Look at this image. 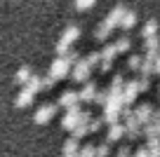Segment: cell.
<instances>
[{
  "label": "cell",
  "instance_id": "cell-28",
  "mask_svg": "<svg viewBox=\"0 0 160 157\" xmlns=\"http://www.w3.org/2000/svg\"><path fill=\"white\" fill-rule=\"evenodd\" d=\"M92 101H94L97 106H106V101H108V92H99V89H97V94H94Z\"/></svg>",
  "mask_w": 160,
  "mask_h": 157
},
{
  "label": "cell",
  "instance_id": "cell-9",
  "mask_svg": "<svg viewBox=\"0 0 160 157\" xmlns=\"http://www.w3.org/2000/svg\"><path fill=\"white\" fill-rule=\"evenodd\" d=\"M122 87H125V78L122 75H113V80H111V87L106 89L108 92V98H118V96H122Z\"/></svg>",
  "mask_w": 160,
  "mask_h": 157
},
{
  "label": "cell",
  "instance_id": "cell-25",
  "mask_svg": "<svg viewBox=\"0 0 160 157\" xmlns=\"http://www.w3.org/2000/svg\"><path fill=\"white\" fill-rule=\"evenodd\" d=\"M85 61H87V66H90V68H97V66L101 64V56H99V52H90V54L85 56Z\"/></svg>",
  "mask_w": 160,
  "mask_h": 157
},
{
  "label": "cell",
  "instance_id": "cell-7",
  "mask_svg": "<svg viewBox=\"0 0 160 157\" xmlns=\"http://www.w3.org/2000/svg\"><path fill=\"white\" fill-rule=\"evenodd\" d=\"M97 89H99V84H97L94 80H87V82L82 84V89L78 92V101H82V103H90L92 98H94Z\"/></svg>",
  "mask_w": 160,
  "mask_h": 157
},
{
  "label": "cell",
  "instance_id": "cell-1",
  "mask_svg": "<svg viewBox=\"0 0 160 157\" xmlns=\"http://www.w3.org/2000/svg\"><path fill=\"white\" fill-rule=\"evenodd\" d=\"M122 14H125V7H122V5H115L113 10L108 12V17H106V19L101 21L99 26H97V31H94V38L104 42V40L111 35V31L120 26V19H122Z\"/></svg>",
  "mask_w": 160,
  "mask_h": 157
},
{
  "label": "cell",
  "instance_id": "cell-11",
  "mask_svg": "<svg viewBox=\"0 0 160 157\" xmlns=\"http://www.w3.org/2000/svg\"><path fill=\"white\" fill-rule=\"evenodd\" d=\"M59 106L61 108H73V106H80V101H78V92H71V89H66V92H61V96H59Z\"/></svg>",
  "mask_w": 160,
  "mask_h": 157
},
{
  "label": "cell",
  "instance_id": "cell-37",
  "mask_svg": "<svg viewBox=\"0 0 160 157\" xmlns=\"http://www.w3.org/2000/svg\"><path fill=\"white\" fill-rule=\"evenodd\" d=\"M61 157H78V152H64Z\"/></svg>",
  "mask_w": 160,
  "mask_h": 157
},
{
  "label": "cell",
  "instance_id": "cell-10",
  "mask_svg": "<svg viewBox=\"0 0 160 157\" xmlns=\"http://www.w3.org/2000/svg\"><path fill=\"white\" fill-rule=\"evenodd\" d=\"M78 115H80V106H73V108H68V113H66L64 120H61V127H64L66 131H71V129L78 124Z\"/></svg>",
  "mask_w": 160,
  "mask_h": 157
},
{
  "label": "cell",
  "instance_id": "cell-38",
  "mask_svg": "<svg viewBox=\"0 0 160 157\" xmlns=\"http://www.w3.org/2000/svg\"><path fill=\"white\" fill-rule=\"evenodd\" d=\"M153 127H155V131H158V136H160V122H155Z\"/></svg>",
  "mask_w": 160,
  "mask_h": 157
},
{
  "label": "cell",
  "instance_id": "cell-22",
  "mask_svg": "<svg viewBox=\"0 0 160 157\" xmlns=\"http://www.w3.org/2000/svg\"><path fill=\"white\" fill-rule=\"evenodd\" d=\"M113 45H115V52H127V49L132 47V42H130V38H127V35L118 38V42H113Z\"/></svg>",
  "mask_w": 160,
  "mask_h": 157
},
{
  "label": "cell",
  "instance_id": "cell-30",
  "mask_svg": "<svg viewBox=\"0 0 160 157\" xmlns=\"http://www.w3.org/2000/svg\"><path fill=\"white\" fill-rule=\"evenodd\" d=\"M94 2L97 0H75V7H78V10H90Z\"/></svg>",
  "mask_w": 160,
  "mask_h": 157
},
{
  "label": "cell",
  "instance_id": "cell-27",
  "mask_svg": "<svg viewBox=\"0 0 160 157\" xmlns=\"http://www.w3.org/2000/svg\"><path fill=\"white\" fill-rule=\"evenodd\" d=\"M139 66H141V56L139 54H132L130 59H127V68L130 70H139Z\"/></svg>",
  "mask_w": 160,
  "mask_h": 157
},
{
  "label": "cell",
  "instance_id": "cell-21",
  "mask_svg": "<svg viewBox=\"0 0 160 157\" xmlns=\"http://www.w3.org/2000/svg\"><path fill=\"white\" fill-rule=\"evenodd\" d=\"M80 59H82V56H80V52H78V49H68V52H66V56H64V61L71 66V68H73V66L78 64Z\"/></svg>",
  "mask_w": 160,
  "mask_h": 157
},
{
  "label": "cell",
  "instance_id": "cell-32",
  "mask_svg": "<svg viewBox=\"0 0 160 157\" xmlns=\"http://www.w3.org/2000/svg\"><path fill=\"white\" fill-rule=\"evenodd\" d=\"M137 87H139V92H146V89L151 87V80L148 78H139L137 80Z\"/></svg>",
  "mask_w": 160,
  "mask_h": 157
},
{
  "label": "cell",
  "instance_id": "cell-18",
  "mask_svg": "<svg viewBox=\"0 0 160 157\" xmlns=\"http://www.w3.org/2000/svg\"><path fill=\"white\" fill-rule=\"evenodd\" d=\"M146 152H148V157H160V138H148Z\"/></svg>",
  "mask_w": 160,
  "mask_h": 157
},
{
  "label": "cell",
  "instance_id": "cell-12",
  "mask_svg": "<svg viewBox=\"0 0 160 157\" xmlns=\"http://www.w3.org/2000/svg\"><path fill=\"white\" fill-rule=\"evenodd\" d=\"M125 136V124L122 122H115V124H108V131H106V141L113 143V141H120Z\"/></svg>",
  "mask_w": 160,
  "mask_h": 157
},
{
  "label": "cell",
  "instance_id": "cell-36",
  "mask_svg": "<svg viewBox=\"0 0 160 157\" xmlns=\"http://www.w3.org/2000/svg\"><path fill=\"white\" fill-rule=\"evenodd\" d=\"M153 73L160 75V52H158V56H155V61H153Z\"/></svg>",
  "mask_w": 160,
  "mask_h": 157
},
{
  "label": "cell",
  "instance_id": "cell-31",
  "mask_svg": "<svg viewBox=\"0 0 160 157\" xmlns=\"http://www.w3.org/2000/svg\"><path fill=\"white\" fill-rule=\"evenodd\" d=\"M115 157H132V148L130 145H120L118 152H115Z\"/></svg>",
  "mask_w": 160,
  "mask_h": 157
},
{
  "label": "cell",
  "instance_id": "cell-14",
  "mask_svg": "<svg viewBox=\"0 0 160 157\" xmlns=\"http://www.w3.org/2000/svg\"><path fill=\"white\" fill-rule=\"evenodd\" d=\"M33 98H35V94H31L28 89H21V92L17 94V98H14V106L17 108H26V106L33 103Z\"/></svg>",
  "mask_w": 160,
  "mask_h": 157
},
{
  "label": "cell",
  "instance_id": "cell-26",
  "mask_svg": "<svg viewBox=\"0 0 160 157\" xmlns=\"http://www.w3.org/2000/svg\"><path fill=\"white\" fill-rule=\"evenodd\" d=\"M108 152H111V148H108V143H99V145H94V157H108Z\"/></svg>",
  "mask_w": 160,
  "mask_h": 157
},
{
  "label": "cell",
  "instance_id": "cell-17",
  "mask_svg": "<svg viewBox=\"0 0 160 157\" xmlns=\"http://www.w3.org/2000/svg\"><path fill=\"white\" fill-rule=\"evenodd\" d=\"M153 35H158V21L155 19H148L144 24V31H141V38H153Z\"/></svg>",
  "mask_w": 160,
  "mask_h": 157
},
{
  "label": "cell",
  "instance_id": "cell-20",
  "mask_svg": "<svg viewBox=\"0 0 160 157\" xmlns=\"http://www.w3.org/2000/svg\"><path fill=\"white\" fill-rule=\"evenodd\" d=\"M31 75H33V73H31V68H28V66H21V68L17 70L14 80H17L19 84H26V82H28V78H31Z\"/></svg>",
  "mask_w": 160,
  "mask_h": 157
},
{
  "label": "cell",
  "instance_id": "cell-13",
  "mask_svg": "<svg viewBox=\"0 0 160 157\" xmlns=\"http://www.w3.org/2000/svg\"><path fill=\"white\" fill-rule=\"evenodd\" d=\"M134 26H137V12H134V10H125V14H122V19H120V26H118V28L130 31V28H134Z\"/></svg>",
  "mask_w": 160,
  "mask_h": 157
},
{
  "label": "cell",
  "instance_id": "cell-3",
  "mask_svg": "<svg viewBox=\"0 0 160 157\" xmlns=\"http://www.w3.org/2000/svg\"><path fill=\"white\" fill-rule=\"evenodd\" d=\"M68 70H71V66L64 61V56H57V59L52 61V66H50V78L57 82V80L66 78V75H68Z\"/></svg>",
  "mask_w": 160,
  "mask_h": 157
},
{
  "label": "cell",
  "instance_id": "cell-23",
  "mask_svg": "<svg viewBox=\"0 0 160 157\" xmlns=\"http://www.w3.org/2000/svg\"><path fill=\"white\" fill-rule=\"evenodd\" d=\"M101 127H104V120H101V117H92L90 122H87V134H94V131H99Z\"/></svg>",
  "mask_w": 160,
  "mask_h": 157
},
{
  "label": "cell",
  "instance_id": "cell-33",
  "mask_svg": "<svg viewBox=\"0 0 160 157\" xmlns=\"http://www.w3.org/2000/svg\"><path fill=\"white\" fill-rule=\"evenodd\" d=\"M132 157H148V152H146V145L137 148V150H132Z\"/></svg>",
  "mask_w": 160,
  "mask_h": 157
},
{
  "label": "cell",
  "instance_id": "cell-5",
  "mask_svg": "<svg viewBox=\"0 0 160 157\" xmlns=\"http://www.w3.org/2000/svg\"><path fill=\"white\" fill-rule=\"evenodd\" d=\"M134 120L137 122L141 124V127H144V124H151V115H153V106H151V103H141V106H137V110L134 113Z\"/></svg>",
  "mask_w": 160,
  "mask_h": 157
},
{
  "label": "cell",
  "instance_id": "cell-8",
  "mask_svg": "<svg viewBox=\"0 0 160 157\" xmlns=\"http://www.w3.org/2000/svg\"><path fill=\"white\" fill-rule=\"evenodd\" d=\"M78 38H80V28H78L75 24H68V26L64 28V35H61L59 42H61V45H66V47H71V45H73Z\"/></svg>",
  "mask_w": 160,
  "mask_h": 157
},
{
  "label": "cell",
  "instance_id": "cell-4",
  "mask_svg": "<svg viewBox=\"0 0 160 157\" xmlns=\"http://www.w3.org/2000/svg\"><path fill=\"white\" fill-rule=\"evenodd\" d=\"M137 94H139V87H137V80H130V82H125V87H122V106H132V103L137 101Z\"/></svg>",
  "mask_w": 160,
  "mask_h": 157
},
{
  "label": "cell",
  "instance_id": "cell-16",
  "mask_svg": "<svg viewBox=\"0 0 160 157\" xmlns=\"http://www.w3.org/2000/svg\"><path fill=\"white\" fill-rule=\"evenodd\" d=\"M144 49H146V54H158V52H160V38H158V35L146 38L144 40Z\"/></svg>",
  "mask_w": 160,
  "mask_h": 157
},
{
  "label": "cell",
  "instance_id": "cell-2",
  "mask_svg": "<svg viewBox=\"0 0 160 157\" xmlns=\"http://www.w3.org/2000/svg\"><path fill=\"white\" fill-rule=\"evenodd\" d=\"M57 108H59V106H54V103H42V106H40V108L35 110L33 120H35L38 124H45V122H50V120L57 115Z\"/></svg>",
  "mask_w": 160,
  "mask_h": 157
},
{
  "label": "cell",
  "instance_id": "cell-15",
  "mask_svg": "<svg viewBox=\"0 0 160 157\" xmlns=\"http://www.w3.org/2000/svg\"><path fill=\"white\" fill-rule=\"evenodd\" d=\"M24 89H28L31 94H38V92H42V78L33 73V75L28 78V82L24 84Z\"/></svg>",
  "mask_w": 160,
  "mask_h": 157
},
{
  "label": "cell",
  "instance_id": "cell-29",
  "mask_svg": "<svg viewBox=\"0 0 160 157\" xmlns=\"http://www.w3.org/2000/svg\"><path fill=\"white\" fill-rule=\"evenodd\" d=\"M78 157H94V145H92V143L82 145V148L78 150Z\"/></svg>",
  "mask_w": 160,
  "mask_h": 157
},
{
  "label": "cell",
  "instance_id": "cell-19",
  "mask_svg": "<svg viewBox=\"0 0 160 157\" xmlns=\"http://www.w3.org/2000/svg\"><path fill=\"white\" fill-rule=\"evenodd\" d=\"M115 54H118V52H115V45H113V42H111V45H104V49L99 52L101 61H113Z\"/></svg>",
  "mask_w": 160,
  "mask_h": 157
},
{
  "label": "cell",
  "instance_id": "cell-34",
  "mask_svg": "<svg viewBox=\"0 0 160 157\" xmlns=\"http://www.w3.org/2000/svg\"><path fill=\"white\" fill-rule=\"evenodd\" d=\"M54 87V80L50 78V75H47V78H42V89H52Z\"/></svg>",
  "mask_w": 160,
  "mask_h": 157
},
{
  "label": "cell",
  "instance_id": "cell-24",
  "mask_svg": "<svg viewBox=\"0 0 160 157\" xmlns=\"http://www.w3.org/2000/svg\"><path fill=\"white\" fill-rule=\"evenodd\" d=\"M78 150H80V141H75V138L64 141V152H78Z\"/></svg>",
  "mask_w": 160,
  "mask_h": 157
},
{
  "label": "cell",
  "instance_id": "cell-35",
  "mask_svg": "<svg viewBox=\"0 0 160 157\" xmlns=\"http://www.w3.org/2000/svg\"><path fill=\"white\" fill-rule=\"evenodd\" d=\"M111 64H113V61H101V64H99V70H101V73H108V70H111Z\"/></svg>",
  "mask_w": 160,
  "mask_h": 157
},
{
  "label": "cell",
  "instance_id": "cell-6",
  "mask_svg": "<svg viewBox=\"0 0 160 157\" xmlns=\"http://www.w3.org/2000/svg\"><path fill=\"white\" fill-rule=\"evenodd\" d=\"M90 70H92V68L87 66V61L80 59L78 64L73 66V73H71V75H73L75 82H87V80H90Z\"/></svg>",
  "mask_w": 160,
  "mask_h": 157
}]
</instances>
